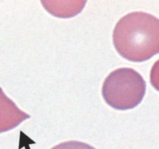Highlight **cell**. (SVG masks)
I'll return each mask as SVG.
<instances>
[{"mask_svg":"<svg viewBox=\"0 0 159 149\" xmlns=\"http://www.w3.org/2000/svg\"><path fill=\"white\" fill-rule=\"evenodd\" d=\"M113 42L120 56L143 62L159 54V19L144 12H133L116 23Z\"/></svg>","mask_w":159,"mask_h":149,"instance_id":"6da1fadb","label":"cell"},{"mask_svg":"<svg viewBox=\"0 0 159 149\" xmlns=\"http://www.w3.org/2000/svg\"><path fill=\"white\" fill-rule=\"evenodd\" d=\"M146 93V82L137 71L121 68L112 71L103 82L102 95L113 109H134L142 101Z\"/></svg>","mask_w":159,"mask_h":149,"instance_id":"7a4b0ae2","label":"cell"},{"mask_svg":"<svg viewBox=\"0 0 159 149\" xmlns=\"http://www.w3.org/2000/svg\"><path fill=\"white\" fill-rule=\"evenodd\" d=\"M30 117V115L20 110L15 102L6 96L0 87V133L15 128Z\"/></svg>","mask_w":159,"mask_h":149,"instance_id":"3957f363","label":"cell"},{"mask_svg":"<svg viewBox=\"0 0 159 149\" xmlns=\"http://www.w3.org/2000/svg\"><path fill=\"white\" fill-rule=\"evenodd\" d=\"M51 149H96L93 146L78 141H68L61 143Z\"/></svg>","mask_w":159,"mask_h":149,"instance_id":"277c9868","label":"cell"},{"mask_svg":"<svg viewBox=\"0 0 159 149\" xmlns=\"http://www.w3.org/2000/svg\"><path fill=\"white\" fill-rule=\"evenodd\" d=\"M150 82L152 86L159 92V60L154 64L151 69Z\"/></svg>","mask_w":159,"mask_h":149,"instance_id":"5b68a950","label":"cell"}]
</instances>
